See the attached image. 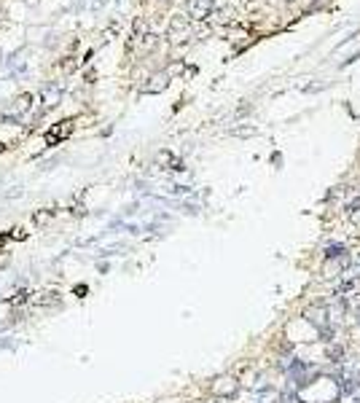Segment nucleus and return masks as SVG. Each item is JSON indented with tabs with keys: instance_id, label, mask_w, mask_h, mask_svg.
<instances>
[{
	"instance_id": "6",
	"label": "nucleus",
	"mask_w": 360,
	"mask_h": 403,
	"mask_svg": "<svg viewBox=\"0 0 360 403\" xmlns=\"http://www.w3.org/2000/svg\"><path fill=\"white\" fill-rule=\"evenodd\" d=\"M344 253H347V248H344V245H328V248H326V258H342Z\"/></svg>"
},
{
	"instance_id": "8",
	"label": "nucleus",
	"mask_w": 360,
	"mask_h": 403,
	"mask_svg": "<svg viewBox=\"0 0 360 403\" xmlns=\"http://www.w3.org/2000/svg\"><path fill=\"white\" fill-rule=\"evenodd\" d=\"M27 102H33V97H30V94H22V97L16 100V105H14V113H22V110L27 108Z\"/></svg>"
},
{
	"instance_id": "3",
	"label": "nucleus",
	"mask_w": 360,
	"mask_h": 403,
	"mask_svg": "<svg viewBox=\"0 0 360 403\" xmlns=\"http://www.w3.org/2000/svg\"><path fill=\"white\" fill-rule=\"evenodd\" d=\"M210 8H213V0H188L186 3L188 17H194V19H204L210 14Z\"/></svg>"
},
{
	"instance_id": "12",
	"label": "nucleus",
	"mask_w": 360,
	"mask_h": 403,
	"mask_svg": "<svg viewBox=\"0 0 360 403\" xmlns=\"http://www.w3.org/2000/svg\"><path fill=\"white\" fill-rule=\"evenodd\" d=\"M349 218H352V223H358V226H360V207H358V210H352V213H349Z\"/></svg>"
},
{
	"instance_id": "14",
	"label": "nucleus",
	"mask_w": 360,
	"mask_h": 403,
	"mask_svg": "<svg viewBox=\"0 0 360 403\" xmlns=\"http://www.w3.org/2000/svg\"><path fill=\"white\" fill-rule=\"evenodd\" d=\"M3 148H6V145H3V143H0V151H3Z\"/></svg>"
},
{
	"instance_id": "5",
	"label": "nucleus",
	"mask_w": 360,
	"mask_h": 403,
	"mask_svg": "<svg viewBox=\"0 0 360 403\" xmlns=\"http://www.w3.org/2000/svg\"><path fill=\"white\" fill-rule=\"evenodd\" d=\"M70 129H73V124H70V121H62V124H59L57 129H51V132L46 134V140H49V143H57V140L67 137V134H70Z\"/></svg>"
},
{
	"instance_id": "9",
	"label": "nucleus",
	"mask_w": 360,
	"mask_h": 403,
	"mask_svg": "<svg viewBox=\"0 0 360 403\" xmlns=\"http://www.w3.org/2000/svg\"><path fill=\"white\" fill-rule=\"evenodd\" d=\"M57 100H59L57 89H54V92H46V105H57Z\"/></svg>"
},
{
	"instance_id": "2",
	"label": "nucleus",
	"mask_w": 360,
	"mask_h": 403,
	"mask_svg": "<svg viewBox=\"0 0 360 403\" xmlns=\"http://www.w3.org/2000/svg\"><path fill=\"white\" fill-rule=\"evenodd\" d=\"M237 390H239V385H237V379H234V376H218V379L213 382V392H215V395H221V398L234 395Z\"/></svg>"
},
{
	"instance_id": "7",
	"label": "nucleus",
	"mask_w": 360,
	"mask_h": 403,
	"mask_svg": "<svg viewBox=\"0 0 360 403\" xmlns=\"http://www.w3.org/2000/svg\"><path fill=\"white\" fill-rule=\"evenodd\" d=\"M326 352H328V357H331L333 363H342V355H344V350L339 344H328L326 347Z\"/></svg>"
},
{
	"instance_id": "11",
	"label": "nucleus",
	"mask_w": 360,
	"mask_h": 403,
	"mask_svg": "<svg viewBox=\"0 0 360 403\" xmlns=\"http://www.w3.org/2000/svg\"><path fill=\"white\" fill-rule=\"evenodd\" d=\"M277 401H279L277 392H266V395H263V403H277Z\"/></svg>"
},
{
	"instance_id": "1",
	"label": "nucleus",
	"mask_w": 360,
	"mask_h": 403,
	"mask_svg": "<svg viewBox=\"0 0 360 403\" xmlns=\"http://www.w3.org/2000/svg\"><path fill=\"white\" fill-rule=\"evenodd\" d=\"M304 317H307L314 328L320 331V336H331V328H328V322H331V317H328V306H320V304L317 306H307Z\"/></svg>"
},
{
	"instance_id": "13",
	"label": "nucleus",
	"mask_w": 360,
	"mask_h": 403,
	"mask_svg": "<svg viewBox=\"0 0 360 403\" xmlns=\"http://www.w3.org/2000/svg\"><path fill=\"white\" fill-rule=\"evenodd\" d=\"M358 322H360V309H358Z\"/></svg>"
},
{
	"instance_id": "10",
	"label": "nucleus",
	"mask_w": 360,
	"mask_h": 403,
	"mask_svg": "<svg viewBox=\"0 0 360 403\" xmlns=\"http://www.w3.org/2000/svg\"><path fill=\"white\" fill-rule=\"evenodd\" d=\"M51 210H46V213H35V223H43V220H46V218H51Z\"/></svg>"
},
{
	"instance_id": "4",
	"label": "nucleus",
	"mask_w": 360,
	"mask_h": 403,
	"mask_svg": "<svg viewBox=\"0 0 360 403\" xmlns=\"http://www.w3.org/2000/svg\"><path fill=\"white\" fill-rule=\"evenodd\" d=\"M342 271H344V266L339 264V258H326V264H323V277L331 280V277H339Z\"/></svg>"
}]
</instances>
